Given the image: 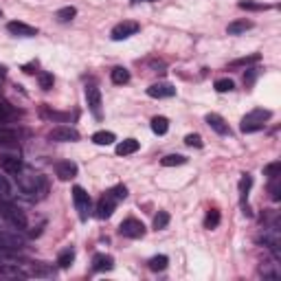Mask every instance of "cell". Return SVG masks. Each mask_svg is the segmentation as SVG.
<instances>
[{
    "mask_svg": "<svg viewBox=\"0 0 281 281\" xmlns=\"http://www.w3.org/2000/svg\"><path fill=\"white\" fill-rule=\"evenodd\" d=\"M0 18H2V9H0Z\"/></svg>",
    "mask_w": 281,
    "mask_h": 281,
    "instance_id": "obj_44",
    "label": "cell"
},
{
    "mask_svg": "<svg viewBox=\"0 0 281 281\" xmlns=\"http://www.w3.org/2000/svg\"><path fill=\"white\" fill-rule=\"evenodd\" d=\"M218 224H220V211L211 209L209 213H206V218H204V228L213 231V228H218Z\"/></svg>",
    "mask_w": 281,
    "mask_h": 281,
    "instance_id": "obj_28",
    "label": "cell"
},
{
    "mask_svg": "<svg viewBox=\"0 0 281 281\" xmlns=\"http://www.w3.org/2000/svg\"><path fill=\"white\" fill-rule=\"evenodd\" d=\"M250 187H253V176L244 174V176H241V180H240V193H241V206H244V213L246 215H250L248 206H246V196H248V189Z\"/></svg>",
    "mask_w": 281,
    "mask_h": 281,
    "instance_id": "obj_18",
    "label": "cell"
},
{
    "mask_svg": "<svg viewBox=\"0 0 281 281\" xmlns=\"http://www.w3.org/2000/svg\"><path fill=\"white\" fill-rule=\"evenodd\" d=\"M110 193H112L117 200H125V196H127V187L125 184H117V187H112V189H108Z\"/></svg>",
    "mask_w": 281,
    "mask_h": 281,
    "instance_id": "obj_38",
    "label": "cell"
},
{
    "mask_svg": "<svg viewBox=\"0 0 281 281\" xmlns=\"http://www.w3.org/2000/svg\"><path fill=\"white\" fill-rule=\"evenodd\" d=\"M55 176L60 180H70L77 176V165L73 161H60L55 162Z\"/></svg>",
    "mask_w": 281,
    "mask_h": 281,
    "instance_id": "obj_14",
    "label": "cell"
},
{
    "mask_svg": "<svg viewBox=\"0 0 281 281\" xmlns=\"http://www.w3.org/2000/svg\"><path fill=\"white\" fill-rule=\"evenodd\" d=\"M263 176H268V178H277V176H281V162L279 161H275V162H270V165H266L263 167Z\"/></svg>",
    "mask_w": 281,
    "mask_h": 281,
    "instance_id": "obj_33",
    "label": "cell"
},
{
    "mask_svg": "<svg viewBox=\"0 0 281 281\" xmlns=\"http://www.w3.org/2000/svg\"><path fill=\"white\" fill-rule=\"evenodd\" d=\"M187 162V156H182V154H169V156H165L161 161L162 167H178V165H184Z\"/></svg>",
    "mask_w": 281,
    "mask_h": 281,
    "instance_id": "obj_25",
    "label": "cell"
},
{
    "mask_svg": "<svg viewBox=\"0 0 281 281\" xmlns=\"http://www.w3.org/2000/svg\"><path fill=\"white\" fill-rule=\"evenodd\" d=\"M33 68H38V60H33L31 64H24V66H22V70H24L26 75H33V73H35Z\"/></svg>",
    "mask_w": 281,
    "mask_h": 281,
    "instance_id": "obj_41",
    "label": "cell"
},
{
    "mask_svg": "<svg viewBox=\"0 0 281 281\" xmlns=\"http://www.w3.org/2000/svg\"><path fill=\"white\" fill-rule=\"evenodd\" d=\"M0 167H2L7 174L18 176L22 171V158L18 152H2L0 154Z\"/></svg>",
    "mask_w": 281,
    "mask_h": 281,
    "instance_id": "obj_7",
    "label": "cell"
},
{
    "mask_svg": "<svg viewBox=\"0 0 281 281\" xmlns=\"http://www.w3.org/2000/svg\"><path fill=\"white\" fill-rule=\"evenodd\" d=\"M75 261V248H64L60 255H57V266L60 268H70V263Z\"/></svg>",
    "mask_w": 281,
    "mask_h": 281,
    "instance_id": "obj_21",
    "label": "cell"
},
{
    "mask_svg": "<svg viewBox=\"0 0 281 281\" xmlns=\"http://www.w3.org/2000/svg\"><path fill=\"white\" fill-rule=\"evenodd\" d=\"M13 117V108L9 103H0V121H7Z\"/></svg>",
    "mask_w": 281,
    "mask_h": 281,
    "instance_id": "obj_40",
    "label": "cell"
},
{
    "mask_svg": "<svg viewBox=\"0 0 281 281\" xmlns=\"http://www.w3.org/2000/svg\"><path fill=\"white\" fill-rule=\"evenodd\" d=\"M7 31L11 35H18V38H35V35H38V29H35V26L24 24V22H18V20L9 22Z\"/></svg>",
    "mask_w": 281,
    "mask_h": 281,
    "instance_id": "obj_13",
    "label": "cell"
},
{
    "mask_svg": "<svg viewBox=\"0 0 281 281\" xmlns=\"http://www.w3.org/2000/svg\"><path fill=\"white\" fill-rule=\"evenodd\" d=\"M233 88H235L233 79H218V81H215V90L218 92H231Z\"/></svg>",
    "mask_w": 281,
    "mask_h": 281,
    "instance_id": "obj_35",
    "label": "cell"
},
{
    "mask_svg": "<svg viewBox=\"0 0 281 281\" xmlns=\"http://www.w3.org/2000/svg\"><path fill=\"white\" fill-rule=\"evenodd\" d=\"M204 121H206V125H209L213 132H218V134H222V136L231 134V130H228V123L224 121V119L220 117V114H215V112L206 114V117H204Z\"/></svg>",
    "mask_w": 281,
    "mask_h": 281,
    "instance_id": "obj_15",
    "label": "cell"
},
{
    "mask_svg": "<svg viewBox=\"0 0 281 281\" xmlns=\"http://www.w3.org/2000/svg\"><path fill=\"white\" fill-rule=\"evenodd\" d=\"M2 215H4V218H7L16 228H26V215H24V211H22L20 206H16V204H11V202H7V204H4Z\"/></svg>",
    "mask_w": 281,
    "mask_h": 281,
    "instance_id": "obj_9",
    "label": "cell"
},
{
    "mask_svg": "<svg viewBox=\"0 0 281 281\" xmlns=\"http://www.w3.org/2000/svg\"><path fill=\"white\" fill-rule=\"evenodd\" d=\"M2 250H4V248H2V246H0V253H2Z\"/></svg>",
    "mask_w": 281,
    "mask_h": 281,
    "instance_id": "obj_45",
    "label": "cell"
},
{
    "mask_svg": "<svg viewBox=\"0 0 281 281\" xmlns=\"http://www.w3.org/2000/svg\"><path fill=\"white\" fill-rule=\"evenodd\" d=\"M184 143L189 147H202V136L200 134H187L184 136Z\"/></svg>",
    "mask_w": 281,
    "mask_h": 281,
    "instance_id": "obj_39",
    "label": "cell"
},
{
    "mask_svg": "<svg viewBox=\"0 0 281 281\" xmlns=\"http://www.w3.org/2000/svg\"><path fill=\"white\" fill-rule=\"evenodd\" d=\"M119 233H121L123 237H130V240H140V237L145 235V224L136 218H127L121 222Z\"/></svg>",
    "mask_w": 281,
    "mask_h": 281,
    "instance_id": "obj_5",
    "label": "cell"
},
{
    "mask_svg": "<svg viewBox=\"0 0 281 281\" xmlns=\"http://www.w3.org/2000/svg\"><path fill=\"white\" fill-rule=\"evenodd\" d=\"M16 132L13 130H7V127H0V143L2 145H9V143H13L16 140Z\"/></svg>",
    "mask_w": 281,
    "mask_h": 281,
    "instance_id": "obj_36",
    "label": "cell"
},
{
    "mask_svg": "<svg viewBox=\"0 0 281 281\" xmlns=\"http://www.w3.org/2000/svg\"><path fill=\"white\" fill-rule=\"evenodd\" d=\"M139 31H140V24H139V22H134V20H123V22H119V24L112 29L110 38H112L114 42H121V40H127V38H132V35H136Z\"/></svg>",
    "mask_w": 281,
    "mask_h": 281,
    "instance_id": "obj_4",
    "label": "cell"
},
{
    "mask_svg": "<svg viewBox=\"0 0 281 281\" xmlns=\"http://www.w3.org/2000/svg\"><path fill=\"white\" fill-rule=\"evenodd\" d=\"M268 191H270V198L272 200H279L281 198V184H279V176L277 178H272V182H270V187H268Z\"/></svg>",
    "mask_w": 281,
    "mask_h": 281,
    "instance_id": "obj_37",
    "label": "cell"
},
{
    "mask_svg": "<svg viewBox=\"0 0 281 281\" xmlns=\"http://www.w3.org/2000/svg\"><path fill=\"white\" fill-rule=\"evenodd\" d=\"M110 79H112V83H117V86H123V83L130 81V70L123 68V66H117V68H112V73H110Z\"/></svg>",
    "mask_w": 281,
    "mask_h": 281,
    "instance_id": "obj_20",
    "label": "cell"
},
{
    "mask_svg": "<svg viewBox=\"0 0 281 281\" xmlns=\"http://www.w3.org/2000/svg\"><path fill=\"white\" fill-rule=\"evenodd\" d=\"M167 130H169V121H167L165 117H154L152 119V132L158 136L167 134Z\"/></svg>",
    "mask_w": 281,
    "mask_h": 281,
    "instance_id": "obj_24",
    "label": "cell"
},
{
    "mask_svg": "<svg viewBox=\"0 0 281 281\" xmlns=\"http://www.w3.org/2000/svg\"><path fill=\"white\" fill-rule=\"evenodd\" d=\"M147 95L152 97V99H169V97L176 95V88L167 81H158L147 88Z\"/></svg>",
    "mask_w": 281,
    "mask_h": 281,
    "instance_id": "obj_11",
    "label": "cell"
},
{
    "mask_svg": "<svg viewBox=\"0 0 281 281\" xmlns=\"http://www.w3.org/2000/svg\"><path fill=\"white\" fill-rule=\"evenodd\" d=\"M4 75H7V66H2V64H0V79H2Z\"/></svg>",
    "mask_w": 281,
    "mask_h": 281,
    "instance_id": "obj_43",
    "label": "cell"
},
{
    "mask_svg": "<svg viewBox=\"0 0 281 281\" xmlns=\"http://www.w3.org/2000/svg\"><path fill=\"white\" fill-rule=\"evenodd\" d=\"M261 60L259 53H253V55H246V57H240V60H233L231 61V68H237V66H250V64H257Z\"/></svg>",
    "mask_w": 281,
    "mask_h": 281,
    "instance_id": "obj_26",
    "label": "cell"
},
{
    "mask_svg": "<svg viewBox=\"0 0 281 281\" xmlns=\"http://www.w3.org/2000/svg\"><path fill=\"white\" fill-rule=\"evenodd\" d=\"M117 202H119V200L112 196V193H110V191H105V193H103V198H101V200L97 202L95 215H97V218H99V220H108L110 215L114 213V209H117Z\"/></svg>",
    "mask_w": 281,
    "mask_h": 281,
    "instance_id": "obj_8",
    "label": "cell"
},
{
    "mask_svg": "<svg viewBox=\"0 0 281 281\" xmlns=\"http://www.w3.org/2000/svg\"><path fill=\"white\" fill-rule=\"evenodd\" d=\"M114 140H117L114 132L101 130V132H95V134H92V143H97V145H110V143H114Z\"/></svg>",
    "mask_w": 281,
    "mask_h": 281,
    "instance_id": "obj_22",
    "label": "cell"
},
{
    "mask_svg": "<svg viewBox=\"0 0 281 281\" xmlns=\"http://www.w3.org/2000/svg\"><path fill=\"white\" fill-rule=\"evenodd\" d=\"M18 180V187H20L22 193H29V196H33V193H40V191H46V178L40 174H29V171H20V174L16 176Z\"/></svg>",
    "mask_w": 281,
    "mask_h": 281,
    "instance_id": "obj_2",
    "label": "cell"
},
{
    "mask_svg": "<svg viewBox=\"0 0 281 281\" xmlns=\"http://www.w3.org/2000/svg\"><path fill=\"white\" fill-rule=\"evenodd\" d=\"M253 20H235V22H231V24L226 26V33L228 35H241V33H246V31H250L253 29Z\"/></svg>",
    "mask_w": 281,
    "mask_h": 281,
    "instance_id": "obj_17",
    "label": "cell"
},
{
    "mask_svg": "<svg viewBox=\"0 0 281 281\" xmlns=\"http://www.w3.org/2000/svg\"><path fill=\"white\" fill-rule=\"evenodd\" d=\"M48 140H55V143H75V140H79V132L75 127L60 125L48 132Z\"/></svg>",
    "mask_w": 281,
    "mask_h": 281,
    "instance_id": "obj_6",
    "label": "cell"
},
{
    "mask_svg": "<svg viewBox=\"0 0 281 281\" xmlns=\"http://www.w3.org/2000/svg\"><path fill=\"white\" fill-rule=\"evenodd\" d=\"M31 272H33L35 277H55V268L46 266V263H35Z\"/></svg>",
    "mask_w": 281,
    "mask_h": 281,
    "instance_id": "obj_29",
    "label": "cell"
},
{
    "mask_svg": "<svg viewBox=\"0 0 281 281\" xmlns=\"http://www.w3.org/2000/svg\"><path fill=\"white\" fill-rule=\"evenodd\" d=\"M140 2H158V0H132V4H140Z\"/></svg>",
    "mask_w": 281,
    "mask_h": 281,
    "instance_id": "obj_42",
    "label": "cell"
},
{
    "mask_svg": "<svg viewBox=\"0 0 281 281\" xmlns=\"http://www.w3.org/2000/svg\"><path fill=\"white\" fill-rule=\"evenodd\" d=\"M270 117H272L270 110L255 108V110H250V112L246 114L244 119H241L240 130L244 132V134H253V132H259V130H263V125H266V121H268Z\"/></svg>",
    "mask_w": 281,
    "mask_h": 281,
    "instance_id": "obj_1",
    "label": "cell"
},
{
    "mask_svg": "<svg viewBox=\"0 0 281 281\" xmlns=\"http://www.w3.org/2000/svg\"><path fill=\"white\" fill-rule=\"evenodd\" d=\"M75 16H77V9L75 7H64V9H60V11L55 13V18L60 22H70Z\"/></svg>",
    "mask_w": 281,
    "mask_h": 281,
    "instance_id": "obj_31",
    "label": "cell"
},
{
    "mask_svg": "<svg viewBox=\"0 0 281 281\" xmlns=\"http://www.w3.org/2000/svg\"><path fill=\"white\" fill-rule=\"evenodd\" d=\"M167 224H169V213L167 211H158L156 218H154V228L162 231V228H167Z\"/></svg>",
    "mask_w": 281,
    "mask_h": 281,
    "instance_id": "obj_32",
    "label": "cell"
},
{
    "mask_svg": "<svg viewBox=\"0 0 281 281\" xmlns=\"http://www.w3.org/2000/svg\"><path fill=\"white\" fill-rule=\"evenodd\" d=\"M237 7L246 9V11H266V9H270V4H266V2H253V0H241Z\"/></svg>",
    "mask_w": 281,
    "mask_h": 281,
    "instance_id": "obj_27",
    "label": "cell"
},
{
    "mask_svg": "<svg viewBox=\"0 0 281 281\" xmlns=\"http://www.w3.org/2000/svg\"><path fill=\"white\" fill-rule=\"evenodd\" d=\"M38 81H40V88H42V90H51L53 83H55V79H53L51 73H40L38 75Z\"/></svg>",
    "mask_w": 281,
    "mask_h": 281,
    "instance_id": "obj_34",
    "label": "cell"
},
{
    "mask_svg": "<svg viewBox=\"0 0 281 281\" xmlns=\"http://www.w3.org/2000/svg\"><path fill=\"white\" fill-rule=\"evenodd\" d=\"M73 202H75V209H77V215L81 222H86L90 218V211H92V202H90V196L86 193L83 187H73Z\"/></svg>",
    "mask_w": 281,
    "mask_h": 281,
    "instance_id": "obj_3",
    "label": "cell"
},
{
    "mask_svg": "<svg viewBox=\"0 0 281 281\" xmlns=\"http://www.w3.org/2000/svg\"><path fill=\"white\" fill-rule=\"evenodd\" d=\"M167 263H169V257H167V255H156V257H152L147 261V266H149V270L161 272V270L167 268Z\"/></svg>",
    "mask_w": 281,
    "mask_h": 281,
    "instance_id": "obj_23",
    "label": "cell"
},
{
    "mask_svg": "<svg viewBox=\"0 0 281 281\" xmlns=\"http://www.w3.org/2000/svg\"><path fill=\"white\" fill-rule=\"evenodd\" d=\"M0 246L4 250H20L24 246V237L18 235V231H2L0 233Z\"/></svg>",
    "mask_w": 281,
    "mask_h": 281,
    "instance_id": "obj_10",
    "label": "cell"
},
{
    "mask_svg": "<svg viewBox=\"0 0 281 281\" xmlns=\"http://www.w3.org/2000/svg\"><path fill=\"white\" fill-rule=\"evenodd\" d=\"M11 196H13V191H11V184H9V180L4 178V176H0V200L9 202V200H11Z\"/></svg>",
    "mask_w": 281,
    "mask_h": 281,
    "instance_id": "obj_30",
    "label": "cell"
},
{
    "mask_svg": "<svg viewBox=\"0 0 281 281\" xmlns=\"http://www.w3.org/2000/svg\"><path fill=\"white\" fill-rule=\"evenodd\" d=\"M86 101L90 112L97 119H101V90L97 86H86Z\"/></svg>",
    "mask_w": 281,
    "mask_h": 281,
    "instance_id": "obj_12",
    "label": "cell"
},
{
    "mask_svg": "<svg viewBox=\"0 0 281 281\" xmlns=\"http://www.w3.org/2000/svg\"><path fill=\"white\" fill-rule=\"evenodd\" d=\"M112 268H114V259L110 255L99 253L92 257V270L95 272H105V270H112Z\"/></svg>",
    "mask_w": 281,
    "mask_h": 281,
    "instance_id": "obj_16",
    "label": "cell"
},
{
    "mask_svg": "<svg viewBox=\"0 0 281 281\" xmlns=\"http://www.w3.org/2000/svg\"><path fill=\"white\" fill-rule=\"evenodd\" d=\"M139 140L136 139H125V140H121V143L117 145V154L119 156H127V154H134V152H139Z\"/></svg>",
    "mask_w": 281,
    "mask_h": 281,
    "instance_id": "obj_19",
    "label": "cell"
}]
</instances>
